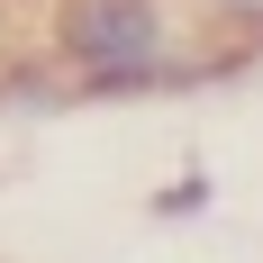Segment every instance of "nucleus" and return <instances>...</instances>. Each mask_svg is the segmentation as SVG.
<instances>
[{
	"label": "nucleus",
	"instance_id": "nucleus-1",
	"mask_svg": "<svg viewBox=\"0 0 263 263\" xmlns=\"http://www.w3.org/2000/svg\"><path fill=\"white\" fill-rule=\"evenodd\" d=\"M54 73L73 100H136V91H173V82H209L191 73L182 36H173V9L163 0H54Z\"/></svg>",
	"mask_w": 263,
	"mask_h": 263
},
{
	"label": "nucleus",
	"instance_id": "nucleus-2",
	"mask_svg": "<svg viewBox=\"0 0 263 263\" xmlns=\"http://www.w3.org/2000/svg\"><path fill=\"white\" fill-rule=\"evenodd\" d=\"M200 18L227 27V46H236V54H254V46H263V0H200Z\"/></svg>",
	"mask_w": 263,
	"mask_h": 263
}]
</instances>
